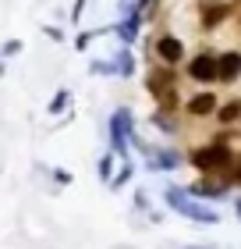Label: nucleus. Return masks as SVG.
<instances>
[{
    "label": "nucleus",
    "mask_w": 241,
    "mask_h": 249,
    "mask_svg": "<svg viewBox=\"0 0 241 249\" xmlns=\"http://www.w3.org/2000/svg\"><path fill=\"white\" fill-rule=\"evenodd\" d=\"M185 160H188L199 175L227 178V171H231V164H234V150H231V142H216V139H209V142L195 146Z\"/></svg>",
    "instance_id": "obj_1"
},
{
    "label": "nucleus",
    "mask_w": 241,
    "mask_h": 249,
    "mask_svg": "<svg viewBox=\"0 0 241 249\" xmlns=\"http://www.w3.org/2000/svg\"><path fill=\"white\" fill-rule=\"evenodd\" d=\"M139 132L135 128V110L131 107H117L107 118V146L110 153H117L121 160H131V135Z\"/></svg>",
    "instance_id": "obj_2"
},
{
    "label": "nucleus",
    "mask_w": 241,
    "mask_h": 249,
    "mask_svg": "<svg viewBox=\"0 0 241 249\" xmlns=\"http://www.w3.org/2000/svg\"><path fill=\"white\" fill-rule=\"evenodd\" d=\"M163 199H167V207L181 213V217H188V221H199V224H216V210L209 207H202L195 196H188L181 185H167L163 189Z\"/></svg>",
    "instance_id": "obj_3"
},
{
    "label": "nucleus",
    "mask_w": 241,
    "mask_h": 249,
    "mask_svg": "<svg viewBox=\"0 0 241 249\" xmlns=\"http://www.w3.org/2000/svg\"><path fill=\"white\" fill-rule=\"evenodd\" d=\"M139 157H142V167L149 175H170V171H177V167L185 164V157L177 150H170V146H149V142H145V150Z\"/></svg>",
    "instance_id": "obj_4"
},
{
    "label": "nucleus",
    "mask_w": 241,
    "mask_h": 249,
    "mask_svg": "<svg viewBox=\"0 0 241 249\" xmlns=\"http://www.w3.org/2000/svg\"><path fill=\"white\" fill-rule=\"evenodd\" d=\"M153 53H156V61H160V64H167V68H177V64H185V61H188V47H185V39L174 36V32H160V36L153 39Z\"/></svg>",
    "instance_id": "obj_5"
},
{
    "label": "nucleus",
    "mask_w": 241,
    "mask_h": 249,
    "mask_svg": "<svg viewBox=\"0 0 241 249\" xmlns=\"http://www.w3.org/2000/svg\"><path fill=\"white\" fill-rule=\"evenodd\" d=\"M185 75L195 86H213L216 82V53L213 50H199L185 61Z\"/></svg>",
    "instance_id": "obj_6"
},
{
    "label": "nucleus",
    "mask_w": 241,
    "mask_h": 249,
    "mask_svg": "<svg viewBox=\"0 0 241 249\" xmlns=\"http://www.w3.org/2000/svg\"><path fill=\"white\" fill-rule=\"evenodd\" d=\"M231 15H234V4H227V0H202L199 25H202V32H216Z\"/></svg>",
    "instance_id": "obj_7"
},
{
    "label": "nucleus",
    "mask_w": 241,
    "mask_h": 249,
    "mask_svg": "<svg viewBox=\"0 0 241 249\" xmlns=\"http://www.w3.org/2000/svg\"><path fill=\"white\" fill-rule=\"evenodd\" d=\"M216 82L220 86L241 82V50H220L216 53Z\"/></svg>",
    "instance_id": "obj_8"
},
{
    "label": "nucleus",
    "mask_w": 241,
    "mask_h": 249,
    "mask_svg": "<svg viewBox=\"0 0 241 249\" xmlns=\"http://www.w3.org/2000/svg\"><path fill=\"white\" fill-rule=\"evenodd\" d=\"M216 107H220V96L216 93H209V89H202V93H192L188 100H185V114L188 118H213L216 114Z\"/></svg>",
    "instance_id": "obj_9"
},
{
    "label": "nucleus",
    "mask_w": 241,
    "mask_h": 249,
    "mask_svg": "<svg viewBox=\"0 0 241 249\" xmlns=\"http://www.w3.org/2000/svg\"><path fill=\"white\" fill-rule=\"evenodd\" d=\"M110 32L124 43V47H135L139 36H142V15H124V18H117L110 25Z\"/></svg>",
    "instance_id": "obj_10"
},
{
    "label": "nucleus",
    "mask_w": 241,
    "mask_h": 249,
    "mask_svg": "<svg viewBox=\"0 0 241 249\" xmlns=\"http://www.w3.org/2000/svg\"><path fill=\"white\" fill-rule=\"evenodd\" d=\"M170 86H177V75H174V68H167V64H153V71L145 75V89H149V96H160L163 89Z\"/></svg>",
    "instance_id": "obj_11"
},
{
    "label": "nucleus",
    "mask_w": 241,
    "mask_h": 249,
    "mask_svg": "<svg viewBox=\"0 0 241 249\" xmlns=\"http://www.w3.org/2000/svg\"><path fill=\"white\" fill-rule=\"evenodd\" d=\"M213 121H216V124H224V128H234V124H241V96L224 100V104L216 107Z\"/></svg>",
    "instance_id": "obj_12"
},
{
    "label": "nucleus",
    "mask_w": 241,
    "mask_h": 249,
    "mask_svg": "<svg viewBox=\"0 0 241 249\" xmlns=\"http://www.w3.org/2000/svg\"><path fill=\"white\" fill-rule=\"evenodd\" d=\"M113 64H117V78H135V71H139V57H135V47H124L113 53Z\"/></svg>",
    "instance_id": "obj_13"
},
{
    "label": "nucleus",
    "mask_w": 241,
    "mask_h": 249,
    "mask_svg": "<svg viewBox=\"0 0 241 249\" xmlns=\"http://www.w3.org/2000/svg\"><path fill=\"white\" fill-rule=\"evenodd\" d=\"M71 104H75V93H71L67 86H61V89H57V93L50 96V104H47V114H50V118H61V114H64V110L71 107Z\"/></svg>",
    "instance_id": "obj_14"
},
{
    "label": "nucleus",
    "mask_w": 241,
    "mask_h": 249,
    "mask_svg": "<svg viewBox=\"0 0 241 249\" xmlns=\"http://www.w3.org/2000/svg\"><path fill=\"white\" fill-rule=\"evenodd\" d=\"M113 171H117V153H99V160H96V178L103 185H110V178H113Z\"/></svg>",
    "instance_id": "obj_15"
},
{
    "label": "nucleus",
    "mask_w": 241,
    "mask_h": 249,
    "mask_svg": "<svg viewBox=\"0 0 241 249\" xmlns=\"http://www.w3.org/2000/svg\"><path fill=\"white\" fill-rule=\"evenodd\" d=\"M177 107H185V104H181V93H177V86H170V89H163V93L156 96V110H163V114H174Z\"/></svg>",
    "instance_id": "obj_16"
},
{
    "label": "nucleus",
    "mask_w": 241,
    "mask_h": 249,
    "mask_svg": "<svg viewBox=\"0 0 241 249\" xmlns=\"http://www.w3.org/2000/svg\"><path fill=\"white\" fill-rule=\"evenodd\" d=\"M131 178H135V160H121V167H117V171H113V178H110V189L121 192L124 185L131 182Z\"/></svg>",
    "instance_id": "obj_17"
},
{
    "label": "nucleus",
    "mask_w": 241,
    "mask_h": 249,
    "mask_svg": "<svg viewBox=\"0 0 241 249\" xmlns=\"http://www.w3.org/2000/svg\"><path fill=\"white\" fill-rule=\"evenodd\" d=\"M99 36H107V29H82L78 36H71V47H75L78 53H85V50H89V43L99 39Z\"/></svg>",
    "instance_id": "obj_18"
},
{
    "label": "nucleus",
    "mask_w": 241,
    "mask_h": 249,
    "mask_svg": "<svg viewBox=\"0 0 241 249\" xmlns=\"http://www.w3.org/2000/svg\"><path fill=\"white\" fill-rule=\"evenodd\" d=\"M149 124H153L156 132H163V135H174V132H177L174 114H163V110H153V114H149Z\"/></svg>",
    "instance_id": "obj_19"
},
{
    "label": "nucleus",
    "mask_w": 241,
    "mask_h": 249,
    "mask_svg": "<svg viewBox=\"0 0 241 249\" xmlns=\"http://www.w3.org/2000/svg\"><path fill=\"white\" fill-rule=\"evenodd\" d=\"M89 75H96V78H103V75H117V64H113V57H93L89 61Z\"/></svg>",
    "instance_id": "obj_20"
},
{
    "label": "nucleus",
    "mask_w": 241,
    "mask_h": 249,
    "mask_svg": "<svg viewBox=\"0 0 241 249\" xmlns=\"http://www.w3.org/2000/svg\"><path fill=\"white\" fill-rule=\"evenodd\" d=\"M50 178H53V185H61V189L75 182V175H71V171H67V167H57V164L50 167Z\"/></svg>",
    "instance_id": "obj_21"
},
{
    "label": "nucleus",
    "mask_w": 241,
    "mask_h": 249,
    "mask_svg": "<svg viewBox=\"0 0 241 249\" xmlns=\"http://www.w3.org/2000/svg\"><path fill=\"white\" fill-rule=\"evenodd\" d=\"M21 50H25V43H21V39H7L4 47H0V61H7V57H18Z\"/></svg>",
    "instance_id": "obj_22"
},
{
    "label": "nucleus",
    "mask_w": 241,
    "mask_h": 249,
    "mask_svg": "<svg viewBox=\"0 0 241 249\" xmlns=\"http://www.w3.org/2000/svg\"><path fill=\"white\" fill-rule=\"evenodd\" d=\"M75 118H78V110H75V104H71V107H67V110H64V114H61V121H57V124H53V128H50V132H61V128H67V124H71Z\"/></svg>",
    "instance_id": "obj_23"
},
{
    "label": "nucleus",
    "mask_w": 241,
    "mask_h": 249,
    "mask_svg": "<svg viewBox=\"0 0 241 249\" xmlns=\"http://www.w3.org/2000/svg\"><path fill=\"white\" fill-rule=\"evenodd\" d=\"M43 36H47L50 43H64V39H67L61 25H43Z\"/></svg>",
    "instance_id": "obj_24"
},
{
    "label": "nucleus",
    "mask_w": 241,
    "mask_h": 249,
    "mask_svg": "<svg viewBox=\"0 0 241 249\" xmlns=\"http://www.w3.org/2000/svg\"><path fill=\"white\" fill-rule=\"evenodd\" d=\"M227 182L241 185V153H234V164H231V171H227Z\"/></svg>",
    "instance_id": "obj_25"
},
{
    "label": "nucleus",
    "mask_w": 241,
    "mask_h": 249,
    "mask_svg": "<svg viewBox=\"0 0 241 249\" xmlns=\"http://www.w3.org/2000/svg\"><path fill=\"white\" fill-rule=\"evenodd\" d=\"M131 207H135V210H142V213L149 210V196H145V189H135V196H131Z\"/></svg>",
    "instance_id": "obj_26"
},
{
    "label": "nucleus",
    "mask_w": 241,
    "mask_h": 249,
    "mask_svg": "<svg viewBox=\"0 0 241 249\" xmlns=\"http://www.w3.org/2000/svg\"><path fill=\"white\" fill-rule=\"evenodd\" d=\"M85 4H89V0H75V4H71V11H67V18H71L75 25L82 21V15H85Z\"/></svg>",
    "instance_id": "obj_27"
},
{
    "label": "nucleus",
    "mask_w": 241,
    "mask_h": 249,
    "mask_svg": "<svg viewBox=\"0 0 241 249\" xmlns=\"http://www.w3.org/2000/svg\"><path fill=\"white\" fill-rule=\"evenodd\" d=\"M238 217H241V199H238Z\"/></svg>",
    "instance_id": "obj_28"
},
{
    "label": "nucleus",
    "mask_w": 241,
    "mask_h": 249,
    "mask_svg": "<svg viewBox=\"0 0 241 249\" xmlns=\"http://www.w3.org/2000/svg\"><path fill=\"white\" fill-rule=\"evenodd\" d=\"M238 21H241V18H238Z\"/></svg>",
    "instance_id": "obj_29"
}]
</instances>
